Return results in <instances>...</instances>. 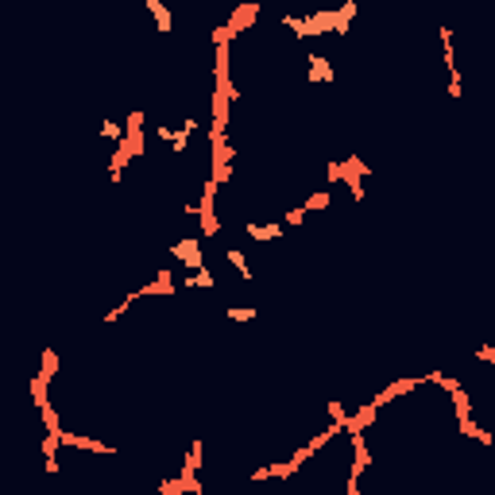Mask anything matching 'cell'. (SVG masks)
I'll return each instance as SVG.
<instances>
[{"mask_svg":"<svg viewBox=\"0 0 495 495\" xmlns=\"http://www.w3.org/2000/svg\"><path fill=\"white\" fill-rule=\"evenodd\" d=\"M171 259H174V263H182V267H190V271L205 267L202 237H182V240H174V248H171Z\"/></svg>","mask_w":495,"mask_h":495,"instance_id":"obj_1","label":"cell"},{"mask_svg":"<svg viewBox=\"0 0 495 495\" xmlns=\"http://www.w3.org/2000/svg\"><path fill=\"white\" fill-rule=\"evenodd\" d=\"M282 232H287V225H282L279 217H275V221H252V217H248L244 221V237L256 240V244H279Z\"/></svg>","mask_w":495,"mask_h":495,"instance_id":"obj_2","label":"cell"},{"mask_svg":"<svg viewBox=\"0 0 495 495\" xmlns=\"http://www.w3.org/2000/svg\"><path fill=\"white\" fill-rule=\"evenodd\" d=\"M306 74H310V82L313 86H329V82H333V66H329V58H325V54H317V51H310V58H306Z\"/></svg>","mask_w":495,"mask_h":495,"instance_id":"obj_3","label":"cell"},{"mask_svg":"<svg viewBox=\"0 0 495 495\" xmlns=\"http://www.w3.org/2000/svg\"><path fill=\"white\" fill-rule=\"evenodd\" d=\"M143 8L151 12V20H155V27H159L162 35L174 32V16H171V8H167L162 0H143Z\"/></svg>","mask_w":495,"mask_h":495,"instance_id":"obj_4","label":"cell"},{"mask_svg":"<svg viewBox=\"0 0 495 495\" xmlns=\"http://www.w3.org/2000/svg\"><path fill=\"white\" fill-rule=\"evenodd\" d=\"M225 259L232 263V267H237V275H240L244 282L256 279V271H252V259L244 256V248H225Z\"/></svg>","mask_w":495,"mask_h":495,"instance_id":"obj_5","label":"cell"},{"mask_svg":"<svg viewBox=\"0 0 495 495\" xmlns=\"http://www.w3.org/2000/svg\"><path fill=\"white\" fill-rule=\"evenodd\" d=\"M182 287L186 291H217V275L209 267H197L190 279H182Z\"/></svg>","mask_w":495,"mask_h":495,"instance_id":"obj_6","label":"cell"},{"mask_svg":"<svg viewBox=\"0 0 495 495\" xmlns=\"http://www.w3.org/2000/svg\"><path fill=\"white\" fill-rule=\"evenodd\" d=\"M97 136H101V140H108V143H120L124 136H128V124H120V120H101Z\"/></svg>","mask_w":495,"mask_h":495,"instance_id":"obj_7","label":"cell"},{"mask_svg":"<svg viewBox=\"0 0 495 495\" xmlns=\"http://www.w3.org/2000/svg\"><path fill=\"white\" fill-rule=\"evenodd\" d=\"M302 205H306L310 213H325V209L333 205V194H329V190H317V194H310V197H306Z\"/></svg>","mask_w":495,"mask_h":495,"instance_id":"obj_8","label":"cell"},{"mask_svg":"<svg viewBox=\"0 0 495 495\" xmlns=\"http://www.w3.org/2000/svg\"><path fill=\"white\" fill-rule=\"evenodd\" d=\"M306 217H310V209H306V205H294V209L282 213V225H287V228H302V225H306Z\"/></svg>","mask_w":495,"mask_h":495,"instance_id":"obj_9","label":"cell"},{"mask_svg":"<svg viewBox=\"0 0 495 495\" xmlns=\"http://www.w3.org/2000/svg\"><path fill=\"white\" fill-rule=\"evenodd\" d=\"M256 313L259 310H252V306H228L225 317H228V322H256Z\"/></svg>","mask_w":495,"mask_h":495,"instance_id":"obj_10","label":"cell"},{"mask_svg":"<svg viewBox=\"0 0 495 495\" xmlns=\"http://www.w3.org/2000/svg\"><path fill=\"white\" fill-rule=\"evenodd\" d=\"M472 356H476V360H480V364H492V367H495V348H492V345H480V348H476Z\"/></svg>","mask_w":495,"mask_h":495,"instance_id":"obj_11","label":"cell"}]
</instances>
